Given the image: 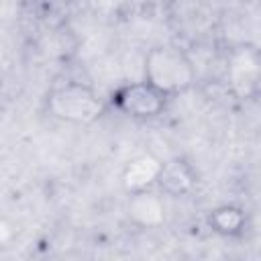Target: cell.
Masks as SVG:
<instances>
[{
	"instance_id": "1",
	"label": "cell",
	"mask_w": 261,
	"mask_h": 261,
	"mask_svg": "<svg viewBox=\"0 0 261 261\" xmlns=\"http://www.w3.org/2000/svg\"><path fill=\"white\" fill-rule=\"evenodd\" d=\"M196 69L192 59L175 45L153 47L145 57V82L161 94L177 96L194 86Z\"/></svg>"
},
{
	"instance_id": "2",
	"label": "cell",
	"mask_w": 261,
	"mask_h": 261,
	"mask_svg": "<svg viewBox=\"0 0 261 261\" xmlns=\"http://www.w3.org/2000/svg\"><path fill=\"white\" fill-rule=\"evenodd\" d=\"M49 110L59 120L82 124L92 122L102 114V102L92 88L84 84H65L51 92Z\"/></svg>"
},
{
	"instance_id": "3",
	"label": "cell",
	"mask_w": 261,
	"mask_h": 261,
	"mask_svg": "<svg viewBox=\"0 0 261 261\" xmlns=\"http://www.w3.org/2000/svg\"><path fill=\"white\" fill-rule=\"evenodd\" d=\"M226 80L239 98H251L261 86V51L253 45H237L226 57Z\"/></svg>"
},
{
	"instance_id": "4",
	"label": "cell",
	"mask_w": 261,
	"mask_h": 261,
	"mask_svg": "<svg viewBox=\"0 0 261 261\" xmlns=\"http://www.w3.org/2000/svg\"><path fill=\"white\" fill-rule=\"evenodd\" d=\"M165 94L143 80L137 84L120 86L112 94V106L133 118H153L165 108Z\"/></svg>"
},
{
	"instance_id": "5",
	"label": "cell",
	"mask_w": 261,
	"mask_h": 261,
	"mask_svg": "<svg viewBox=\"0 0 261 261\" xmlns=\"http://www.w3.org/2000/svg\"><path fill=\"white\" fill-rule=\"evenodd\" d=\"M126 212L128 218L145 228L157 226L165 220V204L163 198L159 194H155L151 188L149 190H141L130 194L128 204H126Z\"/></svg>"
},
{
	"instance_id": "6",
	"label": "cell",
	"mask_w": 261,
	"mask_h": 261,
	"mask_svg": "<svg viewBox=\"0 0 261 261\" xmlns=\"http://www.w3.org/2000/svg\"><path fill=\"white\" fill-rule=\"evenodd\" d=\"M161 165L163 161H159L157 157L143 153L135 159H130L122 171V186L128 194L141 192V190H149L153 184H157L159 173H161Z\"/></svg>"
},
{
	"instance_id": "7",
	"label": "cell",
	"mask_w": 261,
	"mask_h": 261,
	"mask_svg": "<svg viewBox=\"0 0 261 261\" xmlns=\"http://www.w3.org/2000/svg\"><path fill=\"white\" fill-rule=\"evenodd\" d=\"M194 181H196V175H194L192 167L181 159H171V161H165L161 165V173H159L157 186L165 194L181 196V194L192 190Z\"/></svg>"
},
{
	"instance_id": "8",
	"label": "cell",
	"mask_w": 261,
	"mask_h": 261,
	"mask_svg": "<svg viewBox=\"0 0 261 261\" xmlns=\"http://www.w3.org/2000/svg\"><path fill=\"white\" fill-rule=\"evenodd\" d=\"M208 224L214 232L222 237H237L245 228V212L239 206L224 204L208 214Z\"/></svg>"
}]
</instances>
